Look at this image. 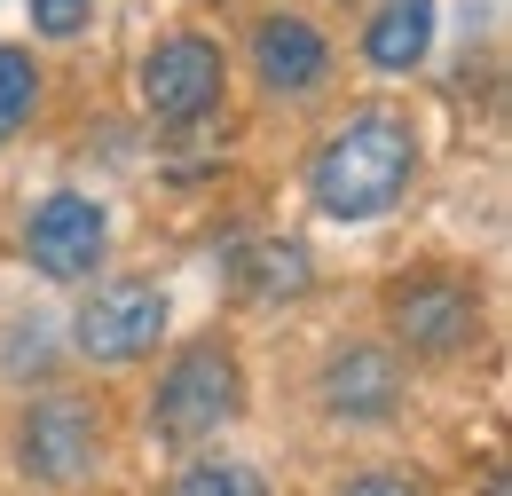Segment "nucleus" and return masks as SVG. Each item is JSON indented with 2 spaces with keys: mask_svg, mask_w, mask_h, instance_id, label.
<instances>
[{
  "mask_svg": "<svg viewBox=\"0 0 512 496\" xmlns=\"http://www.w3.org/2000/svg\"><path fill=\"white\" fill-rule=\"evenodd\" d=\"M221 292L237 300V308H300L308 292H316V252L300 245V237H284V229H253V237H237V245L221 252Z\"/></svg>",
  "mask_w": 512,
  "mask_h": 496,
  "instance_id": "obj_11",
  "label": "nucleus"
},
{
  "mask_svg": "<svg viewBox=\"0 0 512 496\" xmlns=\"http://www.w3.org/2000/svg\"><path fill=\"white\" fill-rule=\"evenodd\" d=\"M253 355L229 323H205V331H174L142 371H134V394L119 410V426L142 457H190L205 441H237L253 426Z\"/></svg>",
  "mask_w": 512,
  "mask_h": 496,
  "instance_id": "obj_2",
  "label": "nucleus"
},
{
  "mask_svg": "<svg viewBox=\"0 0 512 496\" xmlns=\"http://www.w3.org/2000/svg\"><path fill=\"white\" fill-rule=\"evenodd\" d=\"M119 252V205L87 182H56L40 197H24L16 213V268L48 292H71L87 276H103Z\"/></svg>",
  "mask_w": 512,
  "mask_h": 496,
  "instance_id": "obj_9",
  "label": "nucleus"
},
{
  "mask_svg": "<svg viewBox=\"0 0 512 496\" xmlns=\"http://www.w3.org/2000/svg\"><path fill=\"white\" fill-rule=\"evenodd\" d=\"M56 331H64V363L87 378H134L174 331H182V300H174V276H158V268H103V276H87V284H71L64 292V315H56Z\"/></svg>",
  "mask_w": 512,
  "mask_h": 496,
  "instance_id": "obj_7",
  "label": "nucleus"
},
{
  "mask_svg": "<svg viewBox=\"0 0 512 496\" xmlns=\"http://www.w3.org/2000/svg\"><path fill=\"white\" fill-rule=\"evenodd\" d=\"M339 48H347V71L379 87H410L442 56V0H355Z\"/></svg>",
  "mask_w": 512,
  "mask_h": 496,
  "instance_id": "obj_10",
  "label": "nucleus"
},
{
  "mask_svg": "<svg viewBox=\"0 0 512 496\" xmlns=\"http://www.w3.org/2000/svg\"><path fill=\"white\" fill-rule=\"evenodd\" d=\"M371 323L418 378H442V371H465L489 347L497 300H489V276L465 268V260H402L371 292Z\"/></svg>",
  "mask_w": 512,
  "mask_h": 496,
  "instance_id": "obj_6",
  "label": "nucleus"
},
{
  "mask_svg": "<svg viewBox=\"0 0 512 496\" xmlns=\"http://www.w3.org/2000/svg\"><path fill=\"white\" fill-rule=\"evenodd\" d=\"M119 449H127V426L103 378L56 371L0 394V481L16 496H95Z\"/></svg>",
  "mask_w": 512,
  "mask_h": 496,
  "instance_id": "obj_3",
  "label": "nucleus"
},
{
  "mask_svg": "<svg viewBox=\"0 0 512 496\" xmlns=\"http://www.w3.org/2000/svg\"><path fill=\"white\" fill-rule=\"evenodd\" d=\"M158 496H284L276 465L260 457L253 441H205L190 457H166L158 465Z\"/></svg>",
  "mask_w": 512,
  "mask_h": 496,
  "instance_id": "obj_12",
  "label": "nucleus"
},
{
  "mask_svg": "<svg viewBox=\"0 0 512 496\" xmlns=\"http://www.w3.org/2000/svg\"><path fill=\"white\" fill-rule=\"evenodd\" d=\"M48 87H56V71L32 40H0V150H16L48 119Z\"/></svg>",
  "mask_w": 512,
  "mask_h": 496,
  "instance_id": "obj_14",
  "label": "nucleus"
},
{
  "mask_svg": "<svg viewBox=\"0 0 512 496\" xmlns=\"http://www.w3.org/2000/svg\"><path fill=\"white\" fill-rule=\"evenodd\" d=\"M316 496H442V481L418 457H402L394 441H379V449H347L316 481Z\"/></svg>",
  "mask_w": 512,
  "mask_h": 496,
  "instance_id": "obj_13",
  "label": "nucleus"
},
{
  "mask_svg": "<svg viewBox=\"0 0 512 496\" xmlns=\"http://www.w3.org/2000/svg\"><path fill=\"white\" fill-rule=\"evenodd\" d=\"M434 166V126L410 95H339L300 150V205L323 229H386Z\"/></svg>",
  "mask_w": 512,
  "mask_h": 496,
  "instance_id": "obj_1",
  "label": "nucleus"
},
{
  "mask_svg": "<svg viewBox=\"0 0 512 496\" xmlns=\"http://www.w3.org/2000/svg\"><path fill=\"white\" fill-rule=\"evenodd\" d=\"M229 40V71L268 119H323L347 95V48L339 24L308 0H245Z\"/></svg>",
  "mask_w": 512,
  "mask_h": 496,
  "instance_id": "obj_5",
  "label": "nucleus"
},
{
  "mask_svg": "<svg viewBox=\"0 0 512 496\" xmlns=\"http://www.w3.org/2000/svg\"><path fill=\"white\" fill-rule=\"evenodd\" d=\"M473 496H512V473H505V457H489V465H481V489Z\"/></svg>",
  "mask_w": 512,
  "mask_h": 496,
  "instance_id": "obj_16",
  "label": "nucleus"
},
{
  "mask_svg": "<svg viewBox=\"0 0 512 496\" xmlns=\"http://www.w3.org/2000/svg\"><path fill=\"white\" fill-rule=\"evenodd\" d=\"M103 8H111V0H16L24 40H32L40 56H64V48H79V40H95Z\"/></svg>",
  "mask_w": 512,
  "mask_h": 496,
  "instance_id": "obj_15",
  "label": "nucleus"
},
{
  "mask_svg": "<svg viewBox=\"0 0 512 496\" xmlns=\"http://www.w3.org/2000/svg\"><path fill=\"white\" fill-rule=\"evenodd\" d=\"M308 8H323V16H347V8H355V0H308Z\"/></svg>",
  "mask_w": 512,
  "mask_h": 496,
  "instance_id": "obj_17",
  "label": "nucleus"
},
{
  "mask_svg": "<svg viewBox=\"0 0 512 496\" xmlns=\"http://www.w3.org/2000/svg\"><path fill=\"white\" fill-rule=\"evenodd\" d=\"M418 386L426 378L386 347L379 323H331L300 363V418L339 449H379L410 434Z\"/></svg>",
  "mask_w": 512,
  "mask_h": 496,
  "instance_id": "obj_4",
  "label": "nucleus"
},
{
  "mask_svg": "<svg viewBox=\"0 0 512 496\" xmlns=\"http://www.w3.org/2000/svg\"><path fill=\"white\" fill-rule=\"evenodd\" d=\"M127 95H134V119L150 126L158 142L166 134H205V126L229 119V95H237V71H229V40L213 24H158L142 48H134L127 71Z\"/></svg>",
  "mask_w": 512,
  "mask_h": 496,
  "instance_id": "obj_8",
  "label": "nucleus"
}]
</instances>
